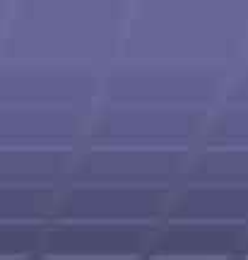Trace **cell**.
Here are the masks:
<instances>
[]
</instances>
